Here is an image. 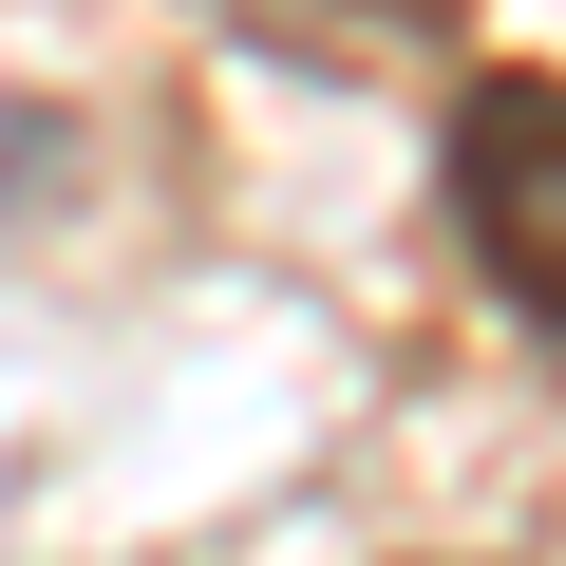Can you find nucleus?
<instances>
[{"mask_svg": "<svg viewBox=\"0 0 566 566\" xmlns=\"http://www.w3.org/2000/svg\"><path fill=\"white\" fill-rule=\"evenodd\" d=\"M453 245L510 283V322L566 340V76H472L453 95Z\"/></svg>", "mask_w": 566, "mask_h": 566, "instance_id": "f257e3e1", "label": "nucleus"}, {"mask_svg": "<svg viewBox=\"0 0 566 566\" xmlns=\"http://www.w3.org/2000/svg\"><path fill=\"white\" fill-rule=\"evenodd\" d=\"M245 39H303V57H416L434 0H227Z\"/></svg>", "mask_w": 566, "mask_h": 566, "instance_id": "f03ea898", "label": "nucleus"}]
</instances>
